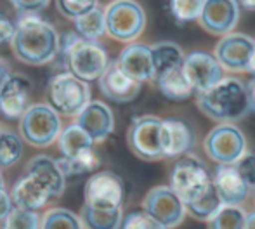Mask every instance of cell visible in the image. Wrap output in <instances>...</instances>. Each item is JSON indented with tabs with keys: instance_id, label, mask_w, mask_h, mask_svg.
Wrapping results in <instances>:
<instances>
[{
	"instance_id": "41",
	"label": "cell",
	"mask_w": 255,
	"mask_h": 229,
	"mask_svg": "<svg viewBox=\"0 0 255 229\" xmlns=\"http://www.w3.org/2000/svg\"><path fill=\"white\" fill-rule=\"evenodd\" d=\"M245 89H247V98H249L250 112L255 113V77H252L249 82H247Z\"/></svg>"
},
{
	"instance_id": "3",
	"label": "cell",
	"mask_w": 255,
	"mask_h": 229,
	"mask_svg": "<svg viewBox=\"0 0 255 229\" xmlns=\"http://www.w3.org/2000/svg\"><path fill=\"white\" fill-rule=\"evenodd\" d=\"M59 54L64 56L68 71L84 82H98L110 66L108 51L98 40H85L78 33H66L61 38Z\"/></svg>"
},
{
	"instance_id": "39",
	"label": "cell",
	"mask_w": 255,
	"mask_h": 229,
	"mask_svg": "<svg viewBox=\"0 0 255 229\" xmlns=\"http://www.w3.org/2000/svg\"><path fill=\"white\" fill-rule=\"evenodd\" d=\"M14 30H16V24H14L9 17L0 14V45L9 44L10 38H12V35H14Z\"/></svg>"
},
{
	"instance_id": "43",
	"label": "cell",
	"mask_w": 255,
	"mask_h": 229,
	"mask_svg": "<svg viewBox=\"0 0 255 229\" xmlns=\"http://www.w3.org/2000/svg\"><path fill=\"white\" fill-rule=\"evenodd\" d=\"M243 229H255V210H254V212H250V214H247Z\"/></svg>"
},
{
	"instance_id": "16",
	"label": "cell",
	"mask_w": 255,
	"mask_h": 229,
	"mask_svg": "<svg viewBox=\"0 0 255 229\" xmlns=\"http://www.w3.org/2000/svg\"><path fill=\"white\" fill-rule=\"evenodd\" d=\"M210 177L222 205H243L250 196L252 189L243 181L235 165H217Z\"/></svg>"
},
{
	"instance_id": "2",
	"label": "cell",
	"mask_w": 255,
	"mask_h": 229,
	"mask_svg": "<svg viewBox=\"0 0 255 229\" xmlns=\"http://www.w3.org/2000/svg\"><path fill=\"white\" fill-rule=\"evenodd\" d=\"M200 113L215 123H235L250 114L245 82L238 77H222L214 87L195 94Z\"/></svg>"
},
{
	"instance_id": "4",
	"label": "cell",
	"mask_w": 255,
	"mask_h": 229,
	"mask_svg": "<svg viewBox=\"0 0 255 229\" xmlns=\"http://www.w3.org/2000/svg\"><path fill=\"white\" fill-rule=\"evenodd\" d=\"M106 33L122 44L135 42L146 28V12L135 0H111L104 7Z\"/></svg>"
},
{
	"instance_id": "19",
	"label": "cell",
	"mask_w": 255,
	"mask_h": 229,
	"mask_svg": "<svg viewBox=\"0 0 255 229\" xmlns=\"http://www.w3.org/2000/svg\"><path fill=\"white\" fill-rule=\"evenodd\" d=\"M115 63L127 77H130L139 84L153 82V59L149 45L130 42L122 49L120 56L117 57Z\"/></svg>"
},
{
	"instance_id": "8",
	"label": "cell",
	"mask_w": 255,
	"mask_h": 229,
	"mask_svg": "<svg viewBox=\"0 0 255 229\" xmlns=\"http://www.w3.org/2000/svg\"><path fill=\"white\" fill-rule=\"evenodd\" d=\"M203 151L215 165H235L247 151V137L235 123H217L203 139Z\"/></svg>"
},
{
	"instance_id": "13",
	"label": "cell",
	"mask_w": 255,
	"mask_h": 229,
	"mask_svg": "<svg viewBox=\"0 0 255 229\" xmlns=\"http://www.w3.org/2000/svg\"><path fill=\"white\" fill-rule=\"evenodd\" d=\"M182 71L191 87L195 89V94L214 87L224 77V70L219 64L214 52L203 51V49L186 52L182 59Z\"/></svg>"
},
{
	"instance_id": "17",
	"label": "cell",
	"mask_w": 255,
	"mask_h": 229,
	"mask_svg": "<svg viewBox=\"0 0 255 229\" xmlns=\"http://www.w3.org/2000/svg\"><path fill=\"white\" fill-rule=\"evenodd\" d=\"M75 121L91 135L94 144L104 142L115 130V114L103 101H89L87 106L75 116Z\"/></svg>"
},
{
	"instance_id": "31",
	"label": "cell",
	"mask_w": 255,
	"mask_h": 229,
	"mask_svg": "<svg viewBox=\"0 0 255 229\" xmlns=\"http://www.w3.org/2000/svg\"><path fill=\"white\" fill-rule=\"evenodd\" d=\"M40 229H84V226L78 214L63 207H56L42 216Z\"/></svg>"
},
{
	"instance_id": "45",
	"label": "cell",
	"mask_w": 255,
	"mask_h": 229,
	"mask_svg": "<svg viewBox=\"0 0 255 229\" xmlns=\"http://www.w3.org/2000/svg\"><path fill=\"white\" fill-rule=\"evenodd\" d=\"M254 203H255V189H254Z\"/></svg>"
},
{
	"instance_id": "23",
	"label": "cell",
	"mask_w": 255,
	"mask_h": 229,
	"mask_svg": "<svg viewBox=\"0 0 255 229\" xmlns=\"http://www.w3.org/2000/svg\"><path fill=\"white\" fill-rule=\"evenodd\" d=\"M151 84H154L158 92H160L165 99H168V101L182 103V101H188L189 98L195 96V89L191 87L189 80L186 78L184 71H182V66L174 68V70L160 75V77L154 78Z\"/></svg>"
},
{
	"instance_id": "35",
	"label": "cell",
	"mask_w": 255,
	"mask_h": 229,
	"mask_svg": "<svg viewBox=\"0 0 255 229\" xmlns=\"http://www.w3.org/2000/svg\"><path fill=\"white\" fill-rule=\"evenodd\" d=\"M99 5V0H56V7L66 19H78Z\"/></svg>"
},
{
	"instance_id": "38",
	"label": "cell",
	"mask_w": 255,
	"mask_h": 229,
	"mask_svg": "<svg viewBox=\"0 0 255 229\" xmlns=\"http://www.w3.org/2000/svg\"><path fill=\"white\" fill-rule=\"evenodd\" d=\"M10 5L19 14H40L51 3V0H9Z\"/></svg>"
},
{
	"instance_id": "7",
	"label": "cell",
	"mask_w": 255,
	"mask_h": 229,
	"mask_svg": "<svg viewBox=\"0 0 255 229\" xmlns=\"http://www.w3.org/2000/svg\"><path fill=\"white\" fill-rule=\"evenodd\" d=\"M63 123L61 116L49 105H30L19 118V135L33 148H49L57 141Z\"/></svg>"
},
{
	"instance_id": "44",
	"label": "cell",
	"mask_w": 255,
	"mask_h": 229,
	"mask_svg": "<svg viewBox=\"0 0 255 229\" xmlns=\"http://www.w3.org/2000/svg\"><path fill=\"white\" fill-rule=\"evenodd\" d=\"M238 5L245 10H255V0H236Z\"/></svg>"
},
{
	"instance_id": "18",
	"label": "cell",
	"mask_w": 255,
	"mask_h": 229,
	"mask_svg": "<svg viewBox=\"0 0 255 229\" xmlns=\"http://www.w3.org/2000/svg\"><path fill=\"white\" fill-rule=\"evenodd\" d=\"M98 82L104 98L117 103V105H125V103L137 99L142 89V84L127 77L115 61H111L110 66L106 68V71Z\"/></svg>"
},
{
	"instance_id": "33",
	"label": "cell",
	"mask_w": 255,
	"mask_h": 229,
	"mask_svg": "<svg viewBox=\"0 0 255 229\" xmlns=\"http://www.w3.org/2000/svg\"><path fill=\"white\" fill-rule=\"evenodd\" d=\"M202 7L203 0H168V14L181 26L198 19Z\"/></svg>"
},
{
	"instance_id": "1",
	"label": "cell",
	"mask_w": 255,
	"mask_h": 229,
	"mask_svg": "<svg viewBox=\"0 0 255 229\" xmlns=\"http://www.w3.org/2000/svg\"><path fill=\"white\" fill-rule=\"evenodd\" d=\"M9 44L17 61L30 66H45L59 56L61 37L38 14H21Z\"/></svg>"
},
{
	"instance_id": "36",
	"label": "cell",
	"mask_w": 255,
	"mask_h": 229,
	"mask_svg": "<svg viewBox=\"0 0 255 229\" xmlns=\"http://www.w3.org/2000/svg\"><path fill=\"white\" fill-rule=\"evenodd\" d=\"M120 229H167V228L158 223L156 219H153L144 210H137V212H130L127 216H124Z\"/></svg>"
},
{
	"instance_id": "40",
	"label": "cell",
	"mask_w": 255,
	"mask_h": 229,
	"mask_svg": "<svg viewBox=\"0 0 255 229\" xmlns=\"http://www.w3.org/2000/svg\"><path fill=\"white\" fill-rule=\"evenodd\" d=\"M10 209H12V202H10L9 193H7L5 186H0V223L5 219Z\"/></svg>"
},
{
	"instance_id": "5",
	"label": "cell",
	"mask_w": 255,
	"mask_h": 229,
	"mask_svg": "<svg viewBox=\"0 0 255 229\" xmlns=\"http://www.w3.org/2000/svg\"><path fill=\"white\" fill-rule=\"evenodd\" d=\"M47 101L59 116L75 118L91 101V85L70 71L57 73L47 84Z\"/></svg>"
},
{
	"instance_id": "6",
	"label": "cell",
	"mask_w": 255,
	"mask_h": 229,
	"mask_svg": "<svg viewBox=\"0 0 255 229\" xmlns=\"http://www.w3.org/2000/svg\"><path fill=\"white\" fill-rule=\"evenodd\" d=\"M210 184V172L196 155L186 153L175 158V163L168 174V186L184 202V205L203 195Z\"/></svg>"
},
{
	"instance_id": "37",
	"label": "cell",
	"mask_w": 255,
	"mask_h": 229,
	"mask_svg": "<svg viewBox=\"0 0 255 229\" xmlns=\"http://www.w3.org/2000/svg\"><path fill=\"white\" fill-rule=\"evenodd\" d=\"M236 170L240 172V175L243 177V181L249 184V188L255 189V153L247 151L238 162L235 163Z\"/></svg>"
},
{
	"instance_id": "34",
	"label": "cell",
	"mask_w": 255,
	"mask_h": 229,
	"mask_svg": "<svg viewBox=\"0 0 255 229\" xmlns=\"http://www.w3.org/2000/svg\"><path fill=\"white\" fill-rule=\"evenodd\" d=\"M42 216L35 210L14 207L2 221V229H40Z\"/></svg>"
},
{
	"instance_id": "42",
	"label": "cell",
	"mask_w": 255,
	"mask_h": 229,
	"mask_svg": "<svg viewBox=\"0 0 255 229\" xmlns=\"http://www.w3.org/2000/svg\"><path fill=\"white\" fill-rule=\"evenodd\" d=\"M10 77V68L5 61L0 59V89L3 87V84L7 82V78Z\"/></svg>"
},
{
	"instance_id": "26",
	"label": "cell",
	"mask_w": 255,
	"mask_h": 229,
	"mask_svg": "<svg viewBox=\"0 0 255 229\" xmlns=\"http://www.w3.org/2000/svg\"><path fill=\"white\" fill-rule=\"evenodd\" d=\"M78 217L84 229H120L124 221V209L115 210H99L89 205H82Z\"/></svg>"
},
{
	"instance_id": "15",
	"label": "cell",
	"mask_w": 255,
	"mask_h": 229,
	"mask_svg": "<svg viewBox=\"0 0 255 229\" xmlns=\"http://www.w3.org/2000/svg\"><path fill=\"white\" fill-rule=\"evenodd\" d=\"M31 105V82L21 73H10L0 89V114L5 120H19Z\"/></svg>"
},
{
	"instance_id": "21",
	"label": "cell",
	"mask_w": 255,
	"mask_h": 229,
	"mask_svg": "<svg viewBox=\"0 0 255 229\" xmlns=\"http://www.w3.org/2000/svg\"><path fill=\"white\" fill-rule=\"evenodd\" d=\"M9 196L14 207L35 210V212L42 210L52 200L47 188L35 175L28 174V172H23V175L14 182Z\"/></svg>"
},
{
	"instance_id": "28",
	"label": "cell",
	"mask_w": 255,
	"mask_h": 229,
	"mask_svg": "<svg viewBox=\"0 0 255 229\" xmlns=\"http://www.w3.org/2000/svg\"><path fill=\"white\" fill-rule=\"evenodd\" d=\"M59 169L63 170V174L66 177L70 175H82V174H91V172H96L101 165V156L96 151L94 148L87 149L82 155L75 156V158H64V156H59L56 160Z\"/></svg>"
},
{
	"instance_id": "22",
	"label": "cell",
	"mask_w": 255,
	"mask_h": 229,
	"mask_svg": "<svg viewBox=\"0 0 255 229\" xmlns=\"http://www.w3.org/2000/svg\"><path fill=\"white\" fill-rule=\"evenodd\" d=\"M24 172L35 175L47 188L52 200L59 198L66 189V175L59 169L56 158L49 155H37L28 160Z\"/></svg>"
},
{
	"instance_id": "32",
	"label": "cell",
	"mask_w": 255,
	"mask_h": 229,
	"mask_svg": "<svg viewBox=\"0 0 255 229\" xmlns=\"http://www.w3.org/2000/svg\"><path fill=\"white\" fill-rule=\"evenodd\" d=\"M247 212L242 205H222V209L208 221V229H243Z\"/></svg>"
},
{
	"instance_id": "10",
	"label": "cell",
	"mask_w": 255,
	"mask_h": 229,
	"mask_svg": "<svg viewBox=\"0 0 255 229\" xmlns=\"http://www.w3.org/2000/svg\"><path fill=\"white\" fill-rule=\"evenodd\" d=\"M212 52L217 57L224 73H249L255 57V38L247 33L231 31L219 37Z\"/></svg>"
},
{
	"instance_id": "27",
	"label": "cell",
	"mask_w": 255,
	"mask_h": 229,
	"mask_svg": "<svg viewBox=\"0 0 255 229\" xmlns=\"http://www.w3.org/2000/svg\"><path fill=\"white\" fill-rule=\"evenodd\" d=\"M221 209L222 202L219 198L217 191L214 189V186L210 184L203 195H200L193 202L186 203V216L198 221V223H208Z\"/></svg>"
},
{
	"instance_id": "24",
	"label": "cell",
	"mask_w": 255,
	"mask_h": 229,
	"mask_svg": "<svg viewBox=\"0 0 255 229\" xmlns=\"http://www.w3.org/2000/svg\"><path fill=\"white\" fill-rule=\"evenodd\" d=\"M151 49V59H153V80L160 75L167 73V71L174 70V68L182 66V59H184V49L179 44L170 40L156 42V44L149 45Z\"/></svg>"
},
{
	"instance_id": "14",
	"label": "cell",
	"mask_w": 255,
	"mask_h": 229,
	"mask_svg": "<svg viewBox=\"0 0 255 229\" xmlns=\"http://www.w3.org/2000/svg\"><path fill=\"white\" fill-rule=\"evenodd\" d=\"M240 17L242 7L236 0H203L202 12L196 21L207 33L222 37L235 31Z\"/></svg>"
},
{
	"instance_id": "11",
	"label": "cell",
	"mask_w": 255,
	"mask_h": 229,
	"mask_svg": "<svg viewBox=\"0 0 255 229\" xmlns=\"http://www.w3.org/2000/svg\"><path fill=\"white\" fill-rule=\"evenodd\" d=\"M125 184L118 174L110 170L94 172L84 186V203L92 209L115 210L124 205Z\"/></svg>"
},
{
	"instance_id": "29",
	"label": "cell",
	"mask_w": 255,
	"mask_h": 229,
	"mask_svg": "<svg viewBox=\"0 0 255 229\" xmlns=\"http://www.w3.org/2000/svg\"><path fill=\"white\" fill-rule=\"evenodd\" d=\"M75 26L82 38L85 40H99L106 33V24H104V9L96 7L91 12L84 14L78 19H75Z\"/></svg>"
},
{
	"instance_id": "30",
	"label": "cell",
	"mask_w": 255,
	"mask_h": 229,
	"mask_svg": "<svg viewBox=\"0 0 255 229\" xmlns=\"http://www.w3.org/2000/svg\"><path fill=\"white\" fill-rule=\"evenodd\" d=\"M23 156V141L10 130L0 128V169L16 165Z\"/></svg>"
},
{
	"instance_id": "12",
	"label": "cell",
	"mask_w": 255,
	"mask_h": 229,
	"mask_svg": "<svg viewBox=\"0 0 255 229\" xmlns=\"http://www.w3.org/2000/svg\"><path fill=\"white\" fill-rule=\"evenodd\" d=\"M141 210L163 224L167 229L179 228L186 219V205L170 186H154L144 195Z\"/></svg>"
},
{
	"instance_id": "25",
	"label": "cell",
	"mask_w": 255,
	"mask_h": 229,
	"mask_svg": "<svg viewBox=\"0 0 255 229\" xmlns=\"http://www.w3.org/2000/svg\"><path fill=\"white\" fill-rule=\"evenodd\" d=\"M56 142H57V148H59L61 156H64V158H75V156L82 155V153H85L87 149L96 146L94 141L91 139V135L77 121L64 127Z\"/></svg>"
},
{
	"instance_id": "9",
	"label": "cell",
	"mask_w": 255,
	"mask_h": 229,
	"mask_svg": "<svg viewBox=\"0 0 255 229\" xmlns=\"http://www.w3.org/2000/svg\"><path fill=\"white\" fill-rule=\"evenodd\" d=\"M161 123L163 118L156 114H139L132 118L127 128V146L132 155L144 162L165 160L161 148Z\"/></svg>"
},
{
	"instance_id": "20",
	"label": "cell",
	"mask_w": 255,
	"mask_h": 229,
	"mask_svg": "<svg viewBox=\"0 0 255 229\" xmlns=\"http://www.w3.org/2000/svg\"><path fill=\"white\" fill-rule=\"evenodd\" d=\"M195 132L188 123L175 118H163L161 123V148L165 160L179 158L195 148Z\"/></svg>"
}]
</instances>
